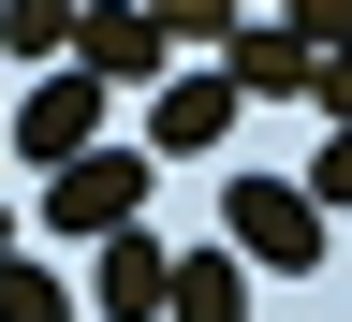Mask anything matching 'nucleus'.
<instances>
[{"label": "nucleus", "mask_w": 352, "mask_h": 322, "mask_svg": "<svg viewBox=\"0 0 352 322\" xmlns=\"http://www.w3.org/2000/svg\"><path fill=\"white\" fill-rule=\"evenodd\" d=\"M220 249L264 264V279H308V264H323V205H308V176H250V161H235V191H220Z\"/></svg>", "instance_id": "1"}, {"label": "nucleus", "mask_w": 352, "mask_h": 322, "mask_svg": "<svg viewBox=\"0 0 352 322\" xmlns=\"http://www.w3.org/2000/svg\"><path fill=\"white\" fill-rule=\"evenodd\" d=\"M44 220H59L74 249L132 235V220H147V161H132V147H88V161H59V176H44Z\"/></svg>", "instance_id": "2"}, {"label": "nucleus", "mask_w": 352, "mask_h": 322, "mask_svg": "<svg viewBox=\"0 0 352 322\" xmlns=\"http://www.w3.org/2000/svg\"><path fill=\"white\" fill-rule=\"evenodd\" d=\"M103 117H118V88L88 73V59H59V73L15 103V161H44V176H59V161H88V147H103Z\"/></svg>", "instance_id": "3"}, {"label": "nucleus", "mask_w": 352, "mask_h": 322, "mask_svg": "<svg viewBox=\"0 0 352 322\" xmlns=\"http://www.w3.org/2000/svg\"><path fill=\"white\" fill-rule=\"evenodd\" d=\"M235 117H250V88H235V73H162V88H147V147H162V161L235 147Z\"/></svg>", "instance_id": "4"}, {"label": "nucleus", "mask_w": 352, "mask_h": 322, "mask_svg": "<svg viewBox=\"0 0 352 322\" xmlns=\"http://www.w3.org/2000/svg\"><path fill=\"white\" fill-rule=\"evenodd\" d=\"M74 293L103 308V322H162V308H176V249L132 220V235H103V249H88V279H74Z\"/></svg>", "instance_id": "5"}, {"label": "nucleus", "mask_w": 352, "mask_h": 322, "mask_svg": "<svg viewBox=\"0 0 352 322\" xmlns=\"http://www.w3.org/2000/svg\"><path fill=\"white\" fill-rule=\"evenodd\" d=\"M74 59L103 73V88H162L176 73V30H162V0H132V15H88L74 30Z\"/></svg>", "instance_id": "6"}, {"label": "nucleus", "mask_w": 352, "mask_h": 322, "mask_svg": "<svg viewBox=\"0 0 352 322\" xmlns=\"http://www.w3.org/2000/svg\"><path fill=\"white\" fill-rule=\"evenodd\" d=\"M220 73H235L250 103H308V44H294V30H235V44H220Z\"/></svg>", "instance_id": "7"}, {"label": "nucleus", "mask_w": 352, "mask_h": 322, "mask_svg": "<svg viewBox=\"0 0 352 322\" xmlns=\"http://www.w3.org/2000/svg\"><path fill=\"white\" fill-rule=\"evenodd\" d=\"M162 322H250V279H235V249H176V308Z\"/></svg>", "instance_id": "8"}, {"label": "nucleus", "mask_w": 352, "mask_h": 322, "mask_svg": "<svg viewBox=\"0 0 352 322\" xmlns=\"http://www.w3.org/2000/svg\"><path fill=\"white\" fill-rule=\"evenodd\" d=\"M88 0H0V59H74Z\"/></svg>", "instance_id": "9"}, {"label": "nucleus", "mask_w": 352, "mask_h": 322, "mask_svg": "<svg viewBox=\"0 0 352 322\" xmlns=\"http://www.w3.org/2000/svg\"><path fill=\"white\" fill-rule=\"evenodd\" d=\"M88 293L74 279H44V264H15V249H0V322H74Z\"/></svg>", "instance_id": "10"}, {"label": "nucleus", "mask_w": 352, "mask_h": 322, "mask_svg": "<svg viewBox=\"0 0 352 322\" xmlns=\"http://www.w3.org/2000/svg\"><path fill=\"white\" fill-rule=\"evenodd\" d=\"M294 44H308V73H323V59H352V0H294V15H279Z\"/></svg>", "instance_id": "11"}, {"label": "nucleus", "mask_w": 352, "mask_h": 322, "mask_svg": "<svg viewBox=\"0 0 352 322\" xmlns=\"http://www.w3.org/2000/svg\"><path fill=\"white\" fill-rule=\"evenodd\" d=\"M308 205H323V220H338V205H352V117H338V132H323V147H308Z\"/></svg>", "instance_id": "12"}, {"label": "nucleus", "mask_w": 352, "mask_h": 322, "mask_svg": "<svg viewBox=\"0 0 352 322\" xmlns=\"http://www.w3.org/2000/svg\"><path fill=\"white\" fill-rule=\"evenodd\" d=\"M162 30H176V44H235L250 15H235V0H162Z\"/></svg>", "instance_id": "13"}, {"label": "nucleus", "mask_w": 352, "mask_h": 322, "mask_svg": "<svg viewBox=\"0 0 352 322\" xmlns=\"http://www.w3.org/2000/svg\"><path fill=\"white\" fill-rule=\"evenodd\" d=\"M88 15H132V0H88Z\"/></svg>", "instance_id": "14"}, {"label": "nucleus", "mask_w": 352, "mask_h": 322, "mask_svg": "<svg viewBox=\"0 0 352 322\" xmlns=\"http://www.w3.org/2000/svg\"><path fill=\"white\" fill-rule=\"evenodd\" d=\"M0 249H15V205H0Z\"/></svg>", "instance_id": "15"}]
</instances>
